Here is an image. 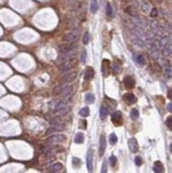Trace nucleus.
<instances>
[{
  "label": "nucleus",
  "instance_id": "obj_1",
  "mask_svg": "<svg viewBox=\"0 0 172 173\" xmlns=\"http://www.w3.org/2000/svg\"><path fill=\"white\" fill-rule=\"evenodd\" d=\"M78 51V46L73 44H65L61 45L58 47V52H60V60L61 61H68L71 58H75V55Z\"/></svg>",
  "mask_w": 172,
  "mask_h": 173
},
{
  "label": "nucleus",
  "instance_id": "obj_2",
  "mask_svg": "<svg viewBox=\"0 0 172 173\" xmlns=\"http://www.w3.org/2000/svg\"><path fill=\"white\" fill-rule=\"evenodd\" d=\"M72 91H73V87L72 86H70V85H63V86H60L54 89V95H57V96H61L64 99H67V98L71 96Z\"/></svg>",
  "mask_w": 172,
  "mask_h": 173
},
{
  "label": "nucleus",
  "instance_id": "obj_3",
  "mask_svg": "<svg viewBox=\"0 0 172 173\" xmlns=\"http://www.w3.org/2000/svg\"><path fill=\"white\" fill-rule=\"evenodd\" d=\"M52 112L55 115H65V114H67L69 112V106L64 100H61V101H57L55 103Z\"/></svg>",
  "mask_w": 172,
  "mask_h": 173
},
{
  "label": "nucleus",
  "instance_id": "obj_4",
  "mask_svg": "<svg viewBox=\"0 0 172 173\" xmlns=\"http://www.w3.org/2000/svg\"><path fill=\"white\" fill-rule=\"evenodd\" d=\"M80 38V30L79 29H73L69 33L65 34L63 40L67 44H73Z\"/></svg>",
  "mask_w": 172,
  "mask_h": 173
},
{
  "label": "nucleus",
  "instance_id": "obj_5",
  "mask_svg": "<svg viewBox=\"0 0 172 173\" xmlns=\"http://www.w3.org/2000/svg\"><path fill=\"white\" fill-rule=\"evenodd\" d=\"M75 66V58H71V60H68V61H64L62 63L61 65L58 66V69L62 73H65V72L70 71Z\"/></svg>",
  "mask_w": 172,
  "mask_h": 173
},
{
  "label": "nucleus",
  "instance_id": "obj_6",
  "mask_svg": "<svg viewBox=\"0 0 172 173\" xmlns=\"http://www.w3.org/2000/svg\"><path fill=\"white\" fill-rule=\"evenodd\" d=\"M75 79H77V73H75V72H72V71H68V72H65L64 76H62L61 82L63 84L71 83V82H73Z\"/></svg>",
  "mask_w": 172,
  "mask_h": 173
},
{
  "label": "nucleus",
  "instance_id": "obj_7",
  "mask_svg": "<svg viewBox=\"0 0 172 173\" xmlns=\"http://www.w3.org/2000/svg\"><path fill=\"white\" fill-rule=\"evenodd\" d=\"M86 166L87 170L89 173H93V151L89 149V151L87 152V156H86Z\"/></svg>",
  "mask_w": 172,
  "mask_h": 173
},
{
  "label": "nucleus",
  "instance_id": "obj_8",
  "mask_svg": "<svg viewBox=\"0 0 172 173\" xmlns=\"http://www.w3.org/2000/svg\"><path fill=\"white\" fill-rule=\"evenodd\" d=\"M66 137L63 134H55V135H52L50 137L48 138V142H52V143H61L63 141H65Z\"/></svg>",
  "mask_w": 172,
  "mask_h": 173
},
{
  "label": "nucleus",
  "instance_id": "obj_9",
  "mask_svg": "<svg viewBox=\"0 0 172 173\" xmlns=\"http://www.w3.org/2000/svg\"><path fill=\"white\" fill-rule=\"evenodd\" d=\"M112 122L115 125H121L122 124V114L119 111H116L112 114Z\"/></svg>",
  "mask_w": 172,
  "mask_h": 173
},
{
  "label": "nucleus",
  "instance_id": "obj_10",
  "mask_svg": "<svg viewBox=\"0 0 172 173\" xmlns=\"http://www.w3.org/2000/svg\"><path fill=\"white\" fill-rule=\"evenodd\" d=\"M105 148H106V139L104 135L100 136V141H99V156L102 157L105 152Z\"/></svg>",
  "mask_w": 172,
  "mask_h": 173
},
{
  "label": "nucleus",
  "instance_id": "obj_11",
  "mask_svg": "<svg viewBox=\"0 0 172 173\" xmlns=\"http://www.w3.org/2000/svg\"><path fill=\"white\" fill-rule=\"evenodd\" d=\"M65 129L64 124H62V123H58V124H54L50 127V129H48L46 132V134H52V133H57V132H61Z\"/></svg>",
  "mask_w": 172,
  "mask_h": 173
},
{
  "label": "nucleus",
  "instance_id": "obj_12",
  "mask_svg": "<svg viewBox=\"0 0 172 173\" xmlns=\"http://www.w3.org/2000/svg\"><path fill=\"white\" fill-rule=\"evenodd\" d=\"M129 149L130 151L135 153V152L138 151V142H137L136 138H130L129 139Z\"/></svg>",
  "mask_w": 172,
  "mask_h": 173
},
{
  "label": "nucleus",
  "instance_id": "obj_13",
  "mask_svg": "<svg viewBox=\"0 0 172 173\" xmlns=\"http://www.w3.org/2000/svg\"><path fill=\"white\" fill-rule=\"evenodd\" d=\"M161 54H163V56H170L171 55V52H172V46H171V42L167 45V46H165L164 48H161Z\"/></svg>",
  "mask_w": 172,
  "mask_h": 173
},
{
  "label": "nucleus",
  "instance_id": "obj_14",
  "mask_svg": "<svg viewBox=\"0 0 172 173\" xmlns=\"http://www.w3.org/2000/svg\"><path fill=\"white\" fill-rule=\"evenodd\" d=\"M153 170H154L155 173H164V172H165V168H164V165H163V164H161V162H159V160H157V162H154Z\"/></svg>",
  "mask_w": 172,
  "mask_h": 173
},
{
  "label": "nucleus",
  "instance_id": "obj_15",
  "mask_svg": "<svg viewBox=\"0 0 172 173\" xmlns=\"http://www.w3.org/2000/svg\"><path fill=\"white\" fill-rule=\"evenodd\" d=\"M123 99H124L126 101V103H129V104H133V103H136L137 102L136 97L133 94H131V93H128V94L124 95V96H123Z\"/></svg>",
  "mask_w": 172,
  "mask_h": 173
},
{
  "label": "nucleus",
  "instance_id": "obj_16",
  "mask_svg": "<svg viewBox=\"0 0 172 173\" xmlns=\"http://www.w3.org/2000/svg\"><path fill=\"white\" fill-rule=\"evenodd\" d=\"M93 76H95V70H93V68L88 67V68L85 70V73H84V79H85V81H90Z\"/></svg>",
  "mask_w": 172,
  "mask_h": 173
},
{
  "label": "nucleus",
  "instance_id": "obj_17",
  "mask_svg": "<svg viewBox=\"0 0 172 173\" xmlns=\"http://www.w3.org/2000/svg\"><path fill=\"white\" fill-rule=\"evenodd\" d=\"M171 40H170V37L169 36H161V38L159 40H158V44H159V49H161V48H164L165 46H167L169 43H170Z\"/></svg>",
  "mask_w": 172,
  "mask_h": 173
},
{
  "label": "nucleus",
  "instance_id": "obj_18",
  "mask_svg": "<svg viewBox=\"0 0 172 173\" xmlns=\"http://www.w3.org/2000/svg\"><path fill=\"white\" fill-rule=\"evenodd\" d=\"M62 169H63V165H62L61 162H56V164H53V165L49 168V172L56 173L58 172V171H61Z\"/></svg>",
  "mask_w": 172,
  "mask_h": 173
},
{
  "label": "nucleus",
  "instance_id": "obj_19",
  "mask_svg": "<svg viewBox=\"0 0 172 173\" xmlns=\"http://www.w3.org/2000/svg\"><path fill=\"white\" fill-rule=\"evenodd\" d=\"M124 85H126V88H133L134 85H135V82H134V79L131 78V76H126L124 79Z\"/></svg>",
  "mask_w": 172,
  "mask_h": 173
},
{
  "label": "nucleus",
  "instance_id": "obj_20",
  "mask_svg": "<svg viewBox=\"0 0 172 173\" xmlns=\"http://www.w3.org/2000/svg\"><path fill=\"white\" fill-rule=\"evenodd\" d=\"M108 108L105 107L104 105H102L100 107V118L101 120H105V118L108 117Z\"/></svg>",
  "mask_w": 172,
  "mask_h": 173
},
{
  "label": "nucleus",
  "instance_id": "obj_21",
  "mask_svg": "<svg viewBox=\"0 0 172 173\" xmlns=\"http://www.w3.org/2000/svg\"><path fill=\"white\" fill-rule=\"evenodd\" d=\"M98 7H99V5H98L97 0H93L91 3H90V12H91L93 14H96L98 11Z\"/></svg>",
  "mask_w": 172,
  "mask_h": 173
},
{
  "label": "nucleus",
  "instance_id": "obj_22",
  "mask_svg": "<svg viewBox=\"0 0 172 173\" xmlns=\"http://www.w3.org/2000/svg\"><path fill=\"white\" fill-rule=\"evenodd\" d=\"M102 73H103V76H106V73H108V69L105 70V68H108V65H110V61L108 60H103L102 62Z\"/></svg>",
  "mask_w": 172,
  "mask_h": 173
},
{
  "label": "nucleus",
  "instance_id": "obj_23",
  "mask_svg": "<svg viewBox=\"0 0 172 173\" xmlns=\"http://www.w3.org/2000/svg\"><path fill=\"white\" fill-rule=\"evenodd\" d=\"M85 100L88 104H93L95 102V95L91 94V93H87L85 96Z\"/></svg>",
  "mask_w": 172,
  "mask_h": 173
},
{
  "label": "nucleus",
  "instance_id": "obj_24",
  "mask_svg": "<svg viewBox=\"0 0 172 173\" xmlns=\"http://www.w3.org/2000/svg\"><path fill=\"white\" fill-rule=\"evenodd\" d=\"M83 141H84V135H83V133H78L75 137V142L80 144L83 143Z\"/></svg>",
  "mask_w": 172,
  "mask_h": 173
},
{
  "label": "nucleus",
  "instance_id": "obj_25",
  "mask_svg": "<svg viewBox=\"0 0 172 173\" xmlns=\"http://www.w3.org/2000/svg\"><path fill=\"white\" fill-rule=\"evenodd\" d=\"M80 115L82 116V117H87V116L89 115V108L88 107H82L80 109Z\"/></svg>",
  "mask_w": 172,
  "mask_h": 173
},
{
  "label": "nucleus",
  "instance_id": "obj_26",
  "mask_svg": "<svg viewBox=\"0 0 172 173\" xmlns=\"http://www.w3.org/2000/svg\"><path fill=\"white\" fill-rule=\"evenodd\" d=\"M150 54H151V56L154 58V60H156V58H159L161 52H159V50H158V49H154V50H150Z\"/></svg>",
  "mask_w": 172,
  "mask_h": 173
},
{
  "label": "nucleus",
  "instance_id": "obj_27",
  "mask_svg": "<svg viewBox=\"0 0 172 173\" xmlns=\"http://www.w3.org/2000/svg\"><path fill=\"white\" fill-rule=\"evenodd\" d=\"M117 141H118V137L116 136V134L114 133L111 134V135H110V143L114 146V144L117 143Z\"/></svg>",
  "mask_w": 172,
  "mask_h": 173
},
{
  "label": "nucleus",
  "instance_id": "obj_28",
  "mask_svg": "<svg viewBox=\"0 0 172 173\" xmlns=\"http://www.w3.org/2000/svg\"><path fill=\"white\" fill-rule=\"evenodd\" d=\"M140 7H141V10H142L143 12L150 11V5H149L147 2H144V1H141V2H140Z\"/></svg>",
  "mask_w": 172,
  "mask_h": 173
},
{
  "label": "nucleus",
  "instance_id": "obj_29",
  "mask_svg": "<svg viewBox=\"0 0 172 173\" xmlns=\"http://www.w3.org/2000/svg\"><path fill=\"white\" fill-rule=\"evenodd\" d=\"M164 71H165L166 74H168L169 76H171V65L170 64H165L164 66Z\"/></svg>",
  "mask_w": 172,
  "mask_h": 173
},
{
  "label": "nucleus",
  "instance_id": "obj_30",
  "mask_svg": "<svg viewBox=\"0 0 172 173\" xmlns=\"http://www.w3.org/2000/svg\"><path fill=\"white\" fill-rule=\"evenodd\" d=\"M131 117H132V119H137L138 117H139V112H138V109L136 108H134L131 111Z\"/></svg>",
  "mask_w": 172,
  "mask_h": 173
},
{
  "label": "nucleus",
  "instance_id": "obj_31",
  "mask_svg": "<svg viewBox=\"0 0 172 173\" xmlns=\"http://www.w3.org/2000/svg\"><path fill=\"white\" fill-rule=\"evenodd\" d=\"M106 15L108 17H112L113 16V7H112L111 3L106 4Z\"/></svg>",
  "mask_w": 172,
  "mask_h": 173
},
{
  "label": "nucleus",
  "instance_id": "obj_32",
  "mask_svg": "<svg viewBox=\"0 0 172 173\" xmlns=\"http://www.w3.org/2000/svg\"><path fill=\"white\" fill-rule=\"evenodd\" d=\"M86 58H87V52H86L85 49H83L82 53H81V63L82 64H85L86 63Z\"/></svg>",
  "mask_w": 172,
  "mask_h": 173
},
{
  "label": "nucleus",
  "instance_id": "obj_33",
  "mask_svg": "<svg viewBox=\"0 0 172 173\" xmlns=\"http://www.w3.org/2000/svg\"><path fill=\"white\" fill-rule=\"evenodd\" d=\"M88 43H89V33L85 32V34L83 36V44H84V45H87Z\"/></svg>",
  "mask_w": 172,
  "mask_h": 173
},
{
  "label": "nucleus",
  "instance_id": "obj_34",
  "mask_svg": "<svg viewBox=\"0 0 172 173\" xmlns=\"http://www.w3.org/2000/svg\"><path fill=\"white\" fill-rule=\"evenodd\" d=\"M110 164H111L112 167L116 166V164H117V157L115 155H112L111 157H110Z\"/></svg>",
  "mask_w": 172,
  "mask_h": 173
},
{
  "label": "nucleus",
  "instance_id": "obj_35",
  "mask_svg": "<svg viewBox=\"0 0 172 173\" xmlns=\"http://www.w3.org/2000/svg\"><path fill=\"white\" fill-rule=\"evenodd\" d=\"M101 173H108V160H104L101 168Z\"/></svg>",
  "mask_w": 172,
  "mask_h": 173
},
{
  "label": "nucleus",
  "instance_id": "obj_36",
  "mask_svg": "<svg viewBox=\"0 0 172 173\" xmlns=\"http://www.w3.org/2000/svg\"><path fill=\"white\" fill-rule=\"evenodd\" d=\"M80 164H81V160H80L78 157H73V158H72V165H73V167L78 168V167L80 166Z\"/></svg>",
  "mask_w": 172,
  "mask_h": 173
},
{
  "label": "nucleus",
  "instance_id": "obj_37",
  "mask_svg": "<svg viewBox=\"0 0 172 173\" xmlns=\"http://www.w3.org/2000/svg\"><path fill=\"white\" fill-rule=\"evenodd\" d=\"M137 62L139 63L140 65H144L146 64V58L143 55H138V58H137Z\"/></svg>",
  "mask_w": 172,
  "mask_h": 173
},
{
  "label": "nucleus",
  "instance_id": "obj_38",
  "mask_svg": "<svg viewBox=\"0 0 172 173\" xmlns=\"http://www.w3.org/2000/svg\"><path fill=\"white\" fill-rule=\"evenodd\" d=\"M166 124H167L169 130H171L172 129V117L171 116H169L168 118H167V120H166Z\"/></svg>",
  "mask_w": 172,
  "mask_h": 173
},
{
  "label": "nucleus",
  "instance_id": "obj_39",
  "mask_svg": "<svg viewBox=\"0 0 172 173\" xmlns=\"http://www.w3.org/2000/svg\"><path fill=\"white\" fill-rule=\"evenodd\" d=\"M135 164H136L137 166H141L142 165V159H141L140 156H136L135 157Z\"/></svg>",
  "mask_w": 172,
  "mask_h": 173
},
{
  "label": "nucleus",
  "instance_id": "obj_40",
  "mask_svg": "<svg viewBox=\"0 0 172 173\" xmlns=\"http://www.w3.org/2000/svg\"><path fill=\"white\" fill-rule=\"evenodd\" d=\"M50 123L52 124V125H54V124H58V123H61V121H60V118H53V119L50 120Z\"/></svg>",
  "mask_w": 172,
  "mask_h": 173
},
{
  "label": "nucleus",
  "instance_id": "obj_41",
  "mask_svg": "<svg viewBox=\"0 0 172 173\" xmlns=\"http://www.w3.org/2000/svg\"><path fill=\"white\" fill-rule=\"evenodd\" d=\"M150 16L151 17H155V16H157V10H156V9H153V10L150 12Z\"/></svg>",
  "mask_w": 172,
  "mask_h": 173
},
{
  "label": "nucleus",
  "instance_id": "obj_42",
  "mask_svg": "<svg viewBox=\"0 0 172 173\" xmlns=\"http://www.w3.org/2000/svg\"><path fill=\"white\" fill-rule=\"evenodd\" d=\"M79 1L80 0H68V3L71 4V5H75V4H77Z\"/></svg>",
  "mask_w": 172,
  "mask_h": 173
},
{
  "label": "nucleus",
  "instance_id": "obj_43",
  "mask_svg": "<svg viewBox=\"0 0 172 173\" xmlns=\"http://www.w3.org/2000/svg\"><path fill=\"white\" fill-rule=\"evenodd\" d=\"M120 71V67H119L118 65H116V64H115V66H114V72L115 73H117V72H119Z\"/></svg>",
  "mask_w": 172,
  "mask_h": 173
},
{
  "label": "nucleus",
  "instance_id": "obj_44",
  "mask_svg": "<svg viewBox=\"0 0 172 173\" xmlns=\"http://www.w3.org/2000/svg\"><path fill=\"white\" fill-rule=\"evenodd\" d=\"M167 108H168V112L169 113L172 112V104H171V102H170V103H168V105H167Z\"/></svg>",
  "mask_w": 172,
  "mask_h": 173
},
{
  "label": "nucleus",
  "instance_id": "obj_45",
  "mask_svg": "<svg viewBox=\"0 0 172 173\" xmlns=\"http://www.w3.org/2000/svg\"><path fill=\"white\" fill-rule=\"evenodd\" d=\"M168 97H169V99H171V89H169L168 90Z\"/></svg>",
  "mask_w": 172,
  "mask_h": 173
}]
</instances>
